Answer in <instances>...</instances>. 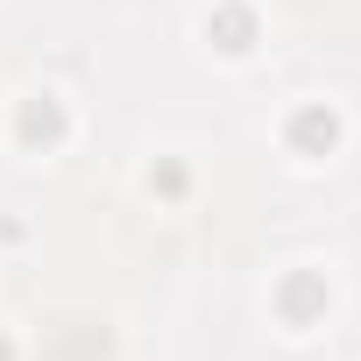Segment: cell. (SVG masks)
<instances>
[{"instance_id": "obj_1", "label": "cell", "mask_w": 361, "mask_h": 361, "mask_svg": "<svg viewBox=\"0 0 361 361\" xmlns=\"http://www.w3.org/2000/svg\"><path fill=\"white\" fill-rule=\"evenodd\" d=\"M333 262H283L276 269V283H269V298H276V326L283 333H319L326 319H333V276H326Z\"/></svg>"}, {"instance_id": "obj_2", "label": "cell", "mask_w": 361, "mask_h": 361, "mask_svg": "<svg viewBox=\"0 0 361 361\" xmlns=\"http://www.w3.org/2000/svg\"><path fill=\"white\" fill-rule=\"evenodd\" d=\"M276 135H283V149H290V163H333V149L347 142V114L333 106V99H319V92H305L283 121H276Z\"/></svg>"}, {"instance_id": "obj_3", "label": "cell", "mask_w": 361, "mask_h": 361, "mask_svg": "<svg viewBox=\"0 0 361 361\" xmlns=\"http://www.w3.org/2000/svg\"><path fill=\"white\" fill-rule=\"evenodd\" d=\"M15 121H22V128H50V135H43V156H57V149L78 135V114H71V99H64L57 85H29V92L15 99Z\"/></svg>"}]
</instances>
